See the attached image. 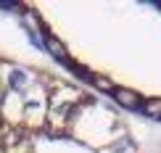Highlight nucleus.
I'll use <instances>...</instances> for the list:
<instances>
[{
	"mask_svg": "<svg viewBox=\"0 0 161 153\" xmlns=\"http://www.w3.org/2000/svg\"><path fill=\"white\" fill-rule=\"evenodd\" d=\"M19 19L77 85L161 122V3H16Z\"/></svg>",
	"mask_w": 161,
	"mask_h": 153,
	"instance_id": "nucleus-1",
	"label": "nucleus"
},
{
	"mask_svg": "<svg viewBox=\"0 0 161 153\" xmlns=\"http://www.w3.org/2000/svg\"><path fill=\"white\" fill-rule=\"evenodd\" d=\"M0 153H140L119 111L45 63L0 53Z\"/></svg>",
	"mask_w": 161,
	"mask_h": 153,
	"instance_id": "nucleus-2",
	"label": "nucleus"
}]
</instances>
